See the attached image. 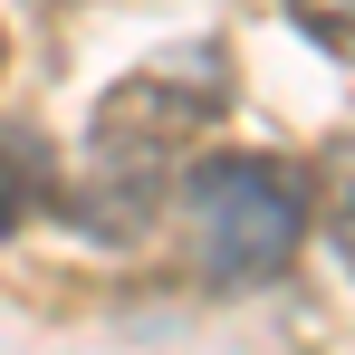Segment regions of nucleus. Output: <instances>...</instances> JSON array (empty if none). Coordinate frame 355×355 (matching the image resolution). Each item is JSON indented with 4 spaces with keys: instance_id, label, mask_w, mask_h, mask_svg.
I'll return each instance as SVG.
<instances>
[{
    "instance_id": "nucleus-4",
    "label": "nucleus",
    "mask_w": 355,
    "mask_h": 355,
    "mask_svg": "<svg viewBox=\"0 0 355 355\" xmlns=\"http://www.w3.org/2000/svg\"><path fill=\"white\" fill-rule=\"evenodd\" d=\"M307 231H327L336 269L355 279V135H336L327 164H317V182H307Z\"/></svg>"
},
{
    "instance_id": "nucleus-1",
    "label": "nucleus",
    "mask_w": 355,
    "mask_h": 355,
    "mask_svg": "<svg viewBox=\"0 0 355 355\" xmlns=\"http://www.w3.org/2000/svg\"><path fill=\"white\" fill-rule=\"evenodd\" d=\"M240 77L221 39H182L164 58L125 67L116 87L87 106V135H77V173H58L49 211H58L77 240L96 250H125L164 221L173 202V173L192 164V144L231 116Z\"/></svg>"
},
{
    "instance_id": "nucleus-2",
    "label": "nucleus",
    "mask_w": 355,
    "mask_h": 355,
    "mask_svg": "<svg viewBox=\"0 0 355 355\" xmlns=\"http://www.w3.org/2000/svg\"><path fill=\"white\" fill-rule=\"evenodd\" d=\"M173 192H182V221H192V250L221 288L279 279L307 240V182L279 154H192L173 173Z\"/></svg>"
},
{
    "instance_id": "nucleus-3",
    "label": "nucleus",
    "mask_w": 355,
    "mask_h": 355,
    "mask_svg": "<svg viewBox=\"0 0 355 355\" xmlns=\"http://www.w3.org/2000/svg\"><path fill=\"white\" fill-rule=\"evenodd\" d=\"M49 192H58V144L39 125H0V240L19 221H39Z\"/></svg>"
},
{
    "instance_id": "nucleus-6",
    "label": "nucleus",
    "mask_w": 355,
    "mask_h": 355,
    "mask_svg": "<svg viewBox=\"0 0 355 355\" xmlns=\"http://www.w3.org/2000/svg\"><path fill=\"white\" fill-rule=\"evenodd\" d=\"M0 67H10V39H0Z\"/></svg>"
},
{
    "instance_id": "nucleus-5",
    "label": "nucleus",
    "mask_w": 355,
    "mask_h": 355,
    "mask_svg": "<svg viewBox=\"0 0 355 355\" xmlns=\"http://www.w3.org/2000/svg\"><path fill=\"white\" fill-rule=\"evenodd\" d=\"M279 10H288V29L317 49V58L355 67V0H279Z\"/></svg>"
}]
</instances>
